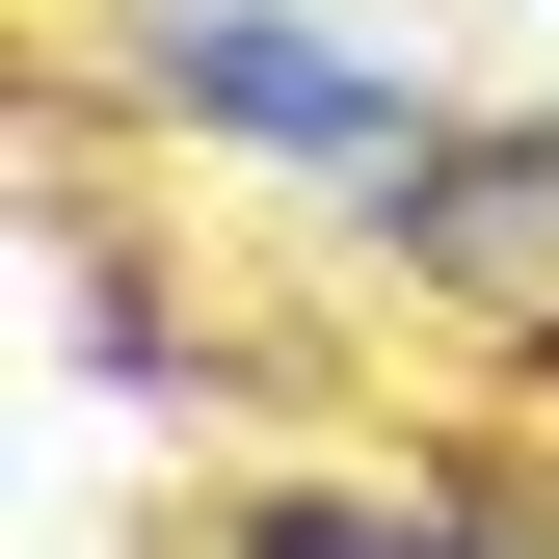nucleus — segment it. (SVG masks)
I'll list each match as a JSON object with an SVG mask.
<instances>
[{
	"label": "nucleus",
	"mask_w": 559,
	"mask_h": 559,
	"mask_svg": "<svg viewBox=\"0 0 559 559\" xmlns=\"http://www.w3.org/2000/svg\"><path fill=\"white\" fill-rule=\"evenodd\" d=\"M240 559H479L453 507H240Z\"/></svg>",
	"instance_id": "3"
},
{
	"label": "nucleus",
	"mask_w": 559,
	"mask_h": 559,
	"mask_svg": "<svg viewBox=\"0 0 559 559\" xmlns=\"http://www.w3.org/2000/svg\"><path fill=\"white\" fill-rule=\"evenodd\" d=\"M133 81H160L187 133H266V160H320V187H400V160H427V107H400L346 27H294V0H160V27H133Z\"/></svg>",
	"instance_id": "1"
},
{
	"label": "nucleus",
	"mask_w": 559,
	"mask_h": 559,
	"mask_svg": "<svg viewBox=\"0 0 559 559\" xmlns=\"http://www.w3.org/2000/svg\"><path fill=\"white\" fill-rule=\"evenodd\" d=\"M373 214L427 240V266H479V294H507V266H559V133H427Z\"/></svg>",
	"instance_id": "2"
}]
</instances>
